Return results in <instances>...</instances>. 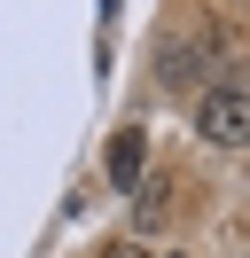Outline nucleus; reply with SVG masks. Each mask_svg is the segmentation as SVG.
<instances>
[{
  "mask_svg": "<svg viewBox=\"0 0 250 258\" xmlns=\"http://www.w3.org/2000/svg\"><path fill=\"white\" fill-rule=\"evenodd\" d=\"M196 133L211 149H250V86H211L196 102Z\"/></svg>",
  "mask_w": 250,
  "mask_h": 258,
  "instance_id": "obj_1",
  "label": "nucleus"
},
{
  "mask_svg": "<svg viewBox=\"0 0 250 258\" xmlns=\"http://www.w3.org/2000/svg\"><path fill=\"white\" fill-rule=\"evenodd\" d=\"M102 172H109V188H117V196H133V188H141V180H149V141H141V133H133V125H125V133H117V141H109V149H102Z\"/></svg>",
  "mask_w": 250,
  "mask_h": 258,
  "instance_id": "obj_2",
  "label": "nucleus"
},
{
  "mask_svg": "<svg viewBox=\"0 0 250 258\" xmlns=\"http://www.w3.org/2000/svg\"><path fill=\"white\" fill-rule=\"evenodd\" d=\"M164 196H172V188H164V180L149 172V180H141V188H133V219H141V227H164V211H172Z\"/></svg>",
  "mask_w": 250,
  "mask_h": 258,
  "instance_id": "obj_3",
  "label": "nucleus"
},
{
  "mask_svg": "<svg viewBox=\"0 0 250 258\" xmlns=\"http://www.w3.org/2000/svg\"><path fill=\"white\" fill-rule=\"evenodd\" d=\"M102 258H149V250H141V242H109Z\"/></svg>",
  "mask_w": 250,
  "mask_h": 258,
  "instance_id": "obj_4",
  "label": "nucleus"
},
{
  "mask_svg": "<svg viewBox=\"0 0 250 258\" xmlns=\"http://www.w3.org/2000/svg\"><path fill=\"white\" fill-rule=\"evenodd\" d=\"M172 258H180V250H172Z\"/></svg>",
  "mask_w": 250,
  "mask_h": 258,
  "instance_id": "obj_5",
  "label": "nucleus"
}]
</instances>
